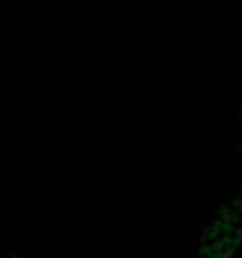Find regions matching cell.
<instances>
[{
    "label": "cell",
    "mask_w": 242,
    "mask_h": 258,
    "mask_svg": "<svg viewBox=\"0 0 242 258\" xmlns=\"http://www.w3.org/2000/svg\"><path fill=\"white\" fill-rule=\"evenodd\" d=\"M196 258H233L242 247V180L198 234Z\"/></svg>",
    "instance_id": "cell-1"
},
{
    "label": "cell",
    "mask_w": 242,
    "mask_h": 258,
    "mask_svg": "<svg viewBox=\"0 0 242 258\" xmlns=\"http://www.w3.org/2000/svg\"><path fill=\"white\" fill-rule=\"evenodd\" d=\"M234 134H236V140H234L233 150L236 153H242V100L238 106V111H237Z\"/></svg>",
    "instance_id": "cell-2"
},
{
    "label": "cell",
    "mask_w": 242,
    "mask_h": 258,
    "mask_svg": "<svg viewBox=\"0 0 242 258\" xmlns=\"http://www.w3.org/2000/svg\"><path fill=\"white\" fill-rule=\"evenodd\" d=\"M0 258H20V257L10 253V252H4V253H0Z\"/></svg>",
    "instance_id": "cell-3"
}]
</instances>
